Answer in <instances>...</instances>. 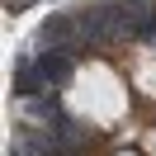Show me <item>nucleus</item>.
Returning a JSON list of instances; mask_svg holds the SVG:
<instances>
[{
	"instance_id": "obj_3",
	"label": "nucleus",
	"mask_w": 156,
	"mask_h": 156,
	"mask_svg": "<svg viewBox=\"0 0 156 156\" xmlns=\"http://www.w3.org/2000/svg\"><path fill=\"white\" fill-rule=\"evenodd\" d=\"M43 38H71V19H66V14L48 19V24H43Z\"/></svg>"
},
{
	"instance_id": "obj_1",
	"label": "nucleus",
	"mask_w": 156,
	"mask_h": 156,
	"mask_svg": "<svg viewBox=\"0 0 156 156\" xmlns=\"http://www.w3.org/2000/svg\"><path fill=\"white\" fill-rule=\"evenodd\" d=\"M66 71H71V48H52V52L38 57V76L43 80H62Z\"/></svg>"
},
{
	"instance_id": "obj_2",
	"label": "nucleus",
	"mask_w": 156,
	"mask_h": 156,
	"mask_svg": "<svg viewBox=\"0 0 156 156\" xmlns=\"http://www.w3.org/2000/svg\"><path fill=\"white\" fill-rule=\"evenodd\" d=\"M14 90H19V95H38V90H43L38 62H19V71H14Z\"/></svg>"
},
{
	"instance_id": "obj_4",
	"label": "nucleus",
	"mask_w": 156,
	"mask_h": 156,
	"mask_svg": "<svg viewBox=\"0 0 156 156\" xmlns=\"http://www.w3.org/2000/svg\"><path fill=\"white\" fill-rule=\"evenodd\" d=\"M151 24H156V19H151Z\"/></svg>"
}]
</instances>
